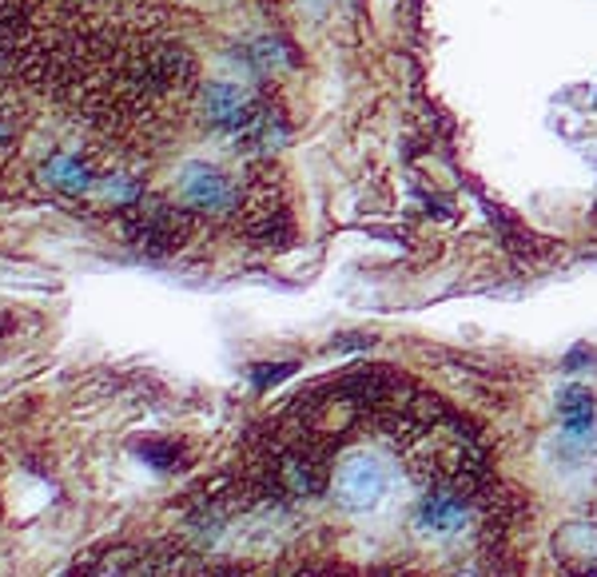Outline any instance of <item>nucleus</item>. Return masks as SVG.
<instances>
[{
  "instance_id": "1",
  "label": "nucleus",
  "mask_w": 597,
  "mask_h": 577,
  "mask_svg": "<svg viewBox=\"0 0 597 577\" xmlns=\"http://www.w3.org/2000/svg\"><path fill=\"white\" fill-rule=\"evenodd\" d=\"M331 494L351 514L375 510L386 498V467L375 455H347L331 474Z\"/></svg>"
},
{
  "instance_id": "2",
  "label": "nucleus",
  "mask_w": 597,
  "mask_h": 577,
  "mask_svg": "<svg viewBox=\"0 0 597 577\" xmlns=\"http://www.w3.org/2000/svg\"><path fill=\"white\" fill-rule=\"evenodd\" d=\"M180 195L183 203H192L195 212H207V215L232 212L235 203H239V188H235L220 168H212V163H183Z\"/></svg>"
},
{
  "instance_id": "3",
  "label": "nucleus",
  "mask_w": 597,
  "mask_h": 577,
  "mask_svg": "<svg viewBox=\"0 0 597 577\" xmlns=\"http://www.w3.org/2000/svg\"><path fill=\"white\" fill-rule=\"evenodd\" d=\"M470 517V502H466V490L450 487V482H435L426 490V498L418 502V534L426 537H450L466 526Z\"/></svg>"
},
{
  "instance_id": "4",
  "label": "nucleus",
  "mask_w": 597,
  "mask_h": 577,
  "mask_svg": "<svg viewBox=\"0 0 597 577\" xmlns=\"http://www.w3.org/2000/svg\"><path fill=\"white\" fill-rule=\"evenodd\" d=\"M203 104H207V120H212V128H220V132H232V136H247L255 124V111L247 104V96L235 84H207V92H203Z\"/></svg>"
},
{
  "instance_id": "5",
  "label": "nucleus",
  "mask_w": 597,
  "mask_h": 577,
  "mask_svg": "<svg viewBox=\"0 0 597 577\" xmlns=\"http://www.w3.org/2000/svg\"><path fill=\"white\" fill-rule=\"evenodd\" d=\"M41 180L49 183L52 192L81 195V192H88L92 183H96V172H92L88 163L76 160V156H49V163H44Z\"/></svg>"
},
{
  "instance_id": "6",
  "label": "nucleus",
  "mask_w": 597,
  "mask_h": 577,
  "mask_svg": "<svg viewBox=\"0 0 597 577\" xmlns=\"http://www.w3.org/2000/svg\"><path fill=\"white\" fill-rule=\"evenodd\" d=\"M562 423H566V435L569 438H586L589 426H594V398H589V391H582V386H566L562 391Z\"/></svg>"
},
{
  "instance_id": "7",
  "label": "nucleus",
  "mask_w": 597,
  "mask_h": 577,
  "mask_svg": "<svg viewBox=\"0 0 597 577\" xmlns=\"http://www.w3.org/2000/svg\"><path fill=\"white\" fill-rule=\"evenodd\" d=\"M311 4H315V9H323V4H327V0H311Z\"/></svg>"
}]
</instances>
